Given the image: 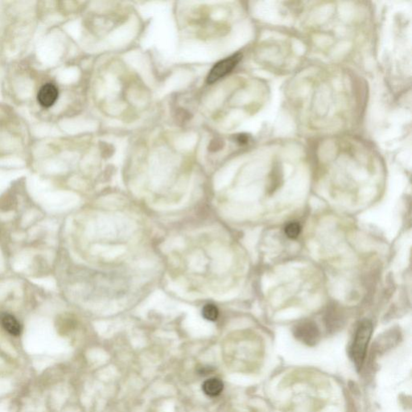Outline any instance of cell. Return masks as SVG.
<instances>
[{
    "mask_svg": "<svg viewBox=\"0 0 412 412\" xmlns=\"http://www.w3.org/2000/svg\"><path fill=\"white\" fill-rule=\"evenodd\" d=\"M373 332L371 321L364 320L361 321L355 332V338L350 347V357L357 370H360L365 361L368 345Z\"/></svg>",
    "mask_w": 412,
    "mask_h": 412,
    "instance_id": "obj_1",
    "label": "cell"
},
{
    "mask_svg": "<svg viewBox=\"0 0 412 412\" xmlns=\"http://www.w3.org/2000/svg\"><path fill=\"white\" fill-rule=\"evenodd\" d=\"M242 57L243 56L240 54H235L216 63L208 75L207 82L214 84L221 78L227 76L240 62Z\"/></svg>",
    "mask_w": 412,
    "mask_h": 412,
    "instance_id": "obj_2",
    "label": "cell"
},
{
    "mask_svg": "<svg viewBox=\"0 0 412 412\" xmlns=\"http://www.w3.org/2000/svg\"><path fill=\"white\" fill-rule=\"evenodd\" d=\"M293 332L298 340L307 345H316L320 339L318 327L312 321H304L297 324Z\"/></svg>",
    "mask_w": 412,
    "mask_h": 412,
    "instance_id": "obj_3",
    "label": "cell"
},
{
    "mask_svg": "<svg viewBox=\"0 0 412 412\" xmlns=\"http://www.w3.org/2000/svg\"><path fill=\"white\" fill-rule=\"evenodd\" d=\"M59 96L57 87L52 83L43 85L37 94L39 104L45 108H49L56 103Z\"/></svg>",
    "mask_w": 412,
    "mask_h": 412,
    "instance_id": "obj_4",
    "label": "cell"
},
{
    "mask_svg": "<svg viewBox=\"0 0 412 412\" xmlns=\"http://www.w3.org/2000/svg\"><path fill=\"white\" fill-rule=\"evenodd\" d=\"M0 325L12 336H19L22 332V326L18 320L8 312H0Z\"/></svg>",
    "mask_w": 412,
    "mask_h": 412,
    "instance_id": "obj_5",
    "label": "cell"
},
{
    "mask_svg": "<svg viewBox=\"0 0 412 412\" xmlns=\"http://www.w3.org/2000/svg\"><path fill=\"white\" fill-rule=\"evenodd\" d=\"M224 384L219 379H210L203 384L202 390L206 395L210 397L219 396L222 392Z\"/></svg>",
    "mask_w": 412,
    "mask_h": 412,
    "instance_id": "obj_6",
    "label": "cell"
},
{
    "mask_svg": "<svg viewBox=\"0 0 412 412\" xmlns=\"http://www.w3.org/2000/svg\"><path fill=\"white\" fill-rule=\"evenodd\" d=\"M202 316L204 318L206 319L208 321H217L219 316V308L214 304L208 303L203 307Z\"/></svg>",
    "mask_w": 412,
    "mask_h": 412,
    "instance_id": "obj_7",
    "label": "cell"
},
{
    "mask_svg": "<svg viewBox=\"0 0 412 412\" xmlns=\"http://www.w3.org/2000/svg\"><path fill=\"white\" fill-rule=\"evenodd\" d=\"M285 234L289 239H296L301 234V226L297 221H292L286 225Z\"/></svg>",
    "mask_w": 412,
    "mask_h": 412,
    "instance_id": "obj_8",
    "label": "cell"
},
{
    "mask_svg": "<svg viewBox=\"0 0 412 412\" xmlns=\"http://www.w3.org/2000/svg\"><path fill=\"white\" fill-rule=\"evenodd\" d=\"M214 371V368L210 365H201V366H199L196 370V372L198 373L200 375H208Z\"/></svg>",
    "mask_w": 412,
    "mask_h": 412,
    "instance_id": "obj_9",
    "label": "cell"
}]
</instances>
